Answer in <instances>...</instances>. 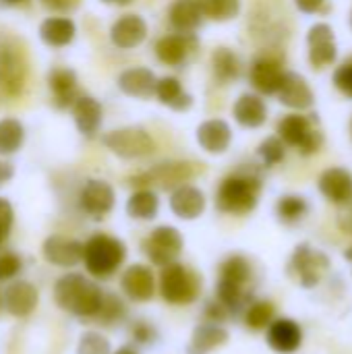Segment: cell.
<instances>
[{
  "instance_id": "obj_1",
  "label": "cell",
  "mask_w": 352,
  "mask_h": 354,
  "mask_svg": "<svg viewBox=\"0 0 352 354\" xmlns=\"http://www.w3.org/2000/svg\"><path fill=\"white\" fill-rule=\"evenodd\" d=\"M104 299V290L83 274H64L54 284V301L56 305L75 317L93 319L100 311Z\"/></svg>"
},
{
  "instance_id": "obj_2",
  "label": "cell",
  "mask_w": 352,
  "mask_h": 354,
  "mask_svg": "<svg viewBox=\"0 0 352 354\" xmlns=\"http://www.w3.org/2000/svg\"><path fill=\"white\" fill-rule=\"evenodd\" d=\"M261 195V176L257 170H239L226 176L216 191V207L222 214L245 216L257 207Z\"/></svg>"
},
{
  "instance_id": "obj_3",
  "label": "cell",
  "mask_w": 352,
  "mask_h": 354,
  "mask_svg": "<svg viewBox=\"0 0 352 354\" xmlns=\"http://www.w3.org/2000/svg\"><path fill=\"white\" fill-rule=\"evenodd\" d=\"M124 259H127V247L116 236L95 232L83 245L81 263H85L87 274H91L98 280L112 278L122 268Z\"/></svg>"
},
{
  "instance_id": "obj_4",
  "label": "cell",
  "mask_w": 352,
  "mask_h": 354,
  "mask_svg": "<svg viewBox=\"0 0 352 354\" xmlns=\"http://www.w3.org/2000/svg\"><path fill=\"white\" fill-rule=\"evenodd\" d=\"M201 286H203V280L193 268L174 261L162 268L158 290L168 305L180 307V305L195 303L201 295Z\"/></svg>"
},
{
  "instance_id": "obj_5",
  "label": "cell",
  "mask_w": 352,
  "mask_h": 354,
  "mask_svg": "<svg viewBox=\"0 0 352 354\" xmlns=\"http://www.w3.org/2000/svg\"><path fill=\"white\" fill-rule=\"evenodd\" d=\"M278 137L284 141V145L297 147L303 156H313L324 145V135L317 127V120L301 114L284 116L278 122Z\"/></svg>"
},
{
  "instance_id": "obj_6",
  "label": "cell",
  "mask_w": 352,
  "mask_h": 354,
  "mask_svg": "<svg viewBox=\"0 0 352 354\" xmlns=\"http://www.w3.org/2000/svg\"><path fill=\"white\" fill-rule=\"evenodd\" d=\"M27 81V60L19 41L0 33V89L8 97L21 95Z\"/></svg>"
},
{
  "instance_id": "obj_7",
  "label": "cell",
  "mask_w": 352,
  "mask_h": 354,
  "mask_svg": "<svg viewBox=\"0 0 352 354\" xmlns=\"http://www.w3.org/2000/svg\"><path fill=\"white\" fill-rule=\"evenodd\" d=\"M197 174L195 164L191 162H162L149 168L147 172H141L131 178V183L137 189H162V191H174L183 185H187Z\"/></svg>"
},
{
  "instance_id": "obj_8",
  "label": "cell",
  "mask_w": 352,
  "mask_h": 354,
  "mask_svg": "<svg viewBox=\"0 0 352 354\" xmlns=\"http://www.w3.org/2000/svg\"><path fill=\"white\" fill-rule=\"evenodd\" d=\"M328 270H330V257L324 251H319L307 243L299 245L293 251L288 266H286L288 276L295 278L299 282V286H303V288H315Z\"/></svg>"
},
{
  "instance_id": "obj_9",
  "label": "cell",
  "mask_w": 352,
  "mask_h": 354,
  "mask_svg": "<svg viewBox=\"0 0 352 354\" xmlns=\"http://www.w3.org/2000/svg\"><path fill=\"white\" fill-rule=\"evenodd\" d=\"M104 145L122 160L147 158L156 151V141L141 127H124L104 135Z\"/></svg>"
},
{
  "instance_id": "obj_10",
  "label": "cell",
  "mask_w": 352,
  "mask_h": 354,
  "mask_svg": "<svg viewBox=\"0 0 352 354\" xmlns=\"http://www.w3.org/2000/svg\"><path fill=\"white\" fill-rule=\"evenodd\" d=\"M183 247H185L183 234L174 226H158L147 234L141 249L145 257L151 261V266L166 268L168 263H174L180 257Z\"/></svg>"
},
{
  "instance_id": "obj_11",
  "label": "cell",
  "mask_w": 352,
  "mask_h": 354,
  "mask_svg": "<svg viewBox=\"0 0 352 354\" xmlns=\"http://www.w3.org/2000/svg\"><path fill=\"white\" fill-rule=\"evenodd\" d=\"M116 195L110 183L100 180V178H91L83 185L81 193H79V207L83 214H87L93 220H102L106 218L112 207H114Z\"/></svg>"
},
{
  "instance_id": "obj_12",
  "label": "cell",
  "mask_w": 352,
  "mask_h": 354,
  "mask_svg": "<svg viewBox=\"0 0 352 354\" xmlns=\"http://www.w3.org/2000/svg\"><path fill=\"white\" fill-rule=\"evenodd\" d=\"M39 303L37 288L27 280H15L10 282L0 297V307L12 315V317H27L35 311Z\"/></svg>"
},
{
  "instance_id": "obj_13",
  "label": "cell",
  "mask_w": 352,
  "mask_h": 354,
  "mask_svg": "<svg viewBox=\"0 0 352 354\" xmlns=\"http://www.w3.org/2000/svg\"><path fill=\"white\" fill-rule=\"evenodd\" d=\"M307 44H309V62L313 68L319 71L336 62L338 56L336 37H334V29L328 23H315L307 33Z\"/></svg>"
},
{
  "instance_id": "obj_14",
  "label": "cell",
  "mask_w": 352,
  "mask_h": 354,
  "mask_svg": "<svg viewBox=\"0 0 352 354\" xmlns=\"http://www.w3.org/2000/svg\"><path fill=\"white\" fill-rule=\"evenodd\" d=\"M120 290L135 303H147L156 295V278L149 266H129L120 276Z\"/></svg>"
},
{
  "instance_id": "obj_15",
  "label": "cell",
  "mask_w": 352,
  "mask_h": 354,
  "mask_svg": "<svg viewBox=\"0 0 352 354\" xmlns=\"http://www.w3.org/2000/svg\"><path fill=\"white\" fill-rule=\"evenodd\" d=\"M284 77V68H282V60L270 54L257 56L251 64L249 71V79L251 85L261 93V95H276L280 83Z\"/></svg>"
},
{
  "instance_id": "obj_16",
  "label": "cell",
  "mask_w": 352,
  "mask_h": 354,
  "mask_svg": "<svg viewBox=\"0 0 352 354\" xmlns=\"http://www.w3.org/2000/svg\"><path fill=\"white\" fill-rule=\"evenodd\" d=\"M44 257L48 263L56 266V268H75L81 263L83 257V243L62 236V234H52L44 241Z\"/></svg>"
},
{
  "instance_id": "obj_17",
  "label": "cell",
  "mask_w": 352,
  "mask_h": 354,
  "mask_svg": "<svg viewBox=\"0 0 352 354\" xmlns=\"http://www.w3.org/2000/svg\"><path fill=\"white\" fill-rule=\"evenodd\" d=\"M276 95H278L280 104H284L293 110H307L315 102L313 89L309 87L307 79L299 73H288V71H284V77H282V83H280Z\"/></svg>"
},
{
  "instance_id": "obj_18",
  "label": "cell",
  "mask_w": 352,
  "mask_h": 354,
  "mask_svg": "<svg viewBox=\"0 0 352 354\" xmlns=\"http://www.w3.org/2000/svg\"><path fill=\"white\" fill-rule=\"evenodd\" d=\"M266 342L268 346L278 354H293L301 348L303 342V332L297 322L293 319H274L268 328Z\"/></svg>"
},
{
  "instance_id": "obj_19",
  "label": "cell",
  "mask_w": 352,
  "mask_h": 354,
  "mask_svg": "<svg viewBox=\"0 0 352 354\" xmlns=\"http://www.w3.org/2000/svg\"><path fill=\"white\" fill-rule=\"evenodd\" d=\"M147 37V23L139 15H124L118 21H114L110 29V39L120 50H131L143 44Z\"/></svg>"
},
{
  "instance_id": "obj_20",
  "label": "cell",
  "mask_w": 352,
  "mask_h": 354,
  "mask_svg": "<svg viewBox=\"0 0 352 354\" xmlns=\"http://www.w3.org/2000/svg\"><path fill=\"white\" fill-rule=\"evenodd\" d=\"M195 46H197V41L189 33L164 35L156 44V56L160 58V62H164L168 66H180L189 58V54L195 50Z\"/></svg>"
},
{
  "instance_id": "obj_21",
  "label": "cell",
  "mask_w": 352,
  "mask_h": 354,
  "mask_svg": "<svg viewBox=\"0 0 352 354\" xmlns=\"http://www.w3.org/2000/svg\"><path fill=\"white\" fill-rule=\"evenodd\" d=\"M319 191L322 195L336 203L346 205L352 199V174L346 168H328L319 176Z\"/></svg>"
},
{
  "instance_id": "obj_22",
  "label": "cell",
  "mask_w": 352,
  "mask_h": 354,
  "mask_svg": "<svg viewBox=\"0 0 352 354\" xmlns=\"http://www.w3.org/2000/svg\"><path fill=\"white\" fill-rule=\"evenodd\" d=\"M170 209L180 220H197L205 212V195L193 185H183L170 195Z\"/></svg>"
},
{
  "instance_id": "obj_23",
  "label": "cell",
  "mask_w": 352,
  "mask_h": 354,
  "mask_svg": "<svg viewBox=\"0 0 352 354\" xmlns=\"http://www.w3.org/2000/svg\"><path fill=\"white\" fill-rule=\"evenodd\" d=\"M230 334L224 326L203 322L193 330L191 342L187 346V354H210L216 348H222L228 342Z\"/></svg>"
},
{
  "instance_id": "obj_24",
  "label": "cell",
  "mask_w": 352,
  "mask_h": 354,
  "mask_svg": "<svg viewBox=\"0 0 352 354\" xmlns=\"http://www.w3.org/2000/svg\"><path fill=\"white\" fill-rule=\"evenodd\" d=\"M156 75L149 68L143 66H133L127 68L118 75V87L122 93L131 95V97H139V100H147L156 93Z\"/></svg>"
},
{
  "instance_id": "obj_25",
  "label": "cell",
  "mask_w": 352,
  "mask_h": 354,
  "mask_svg": "<svg viewBox=\"0 0 352 354\" xmlns=\"http://www.w3.org/2000/svg\"><path fill=\"white\" fill-rule=\"evenodd\" d=\"M230 141H232V131L226 120L212 118L199 124L197 129V143L207 153H224L230 147Z\"/></svg>"
},
{
  "instance_id": "obj_26",
  "label": "cell",
  "mask_w": 352,
  "mask_h": 354,
  "mask_svg": "<svg viewBox=\"0 0 352 354\" xmlns=\"http://www.w3.org/2000/svg\"><path fill=\"white\" fill-rule=\"evenodd\" d=\"M73 116L79 133L85 137H93L102 124V104L91 95H77V100L73 102Z\"/></svg>"
},
{
  "instance_id": "obj_27",
  "label": "cell",
  "mask_w": 352,
  "mask_h": 354,
  "mask_svg": "<svg viewBox=\"0 0 352 354\" xmlns=\"http://www.w3.org/2000/svg\"><path fill=\"white\" fill-rule=\"evenodd\" d=\"M234 120L245 129H259L268 120V106L266 102L255 93H243L234 108H232Z\"/></svg>"
},
{
  "instance_id": "obj_28",
  "label": "cell",
  "mask_w": 352,
  "mask_h": 354,
  "mask_svg": "<svg viewBox=\"0 0 352 354\" xmlns=\"http://www.w3.org/2000/svg\"><path fill=\"white\" fill-rule=\"evenodd\" d=\"M48 85L58 108H68L77 100V75L71 68L58 66L48 75Z\"/></svg>"
},
{
  "instance_id": "obj_29",
  "label": "cell",
  "mask_w": 352,
  "mask_h": 354,
  "mask_svg": "<svg viewBox=\"0 0 352 354\" xmlns=\"http://www.w3.org/2000/svg\"><path fill=\"white\" fill-rule=\"evenodd\" d=\"M218 280L253 290V266L245 255H228L220 263V278Z\"/></svg>"
},
{
  "instance_id": "obj_30",
  "label": "cell",
  "mask_w": 352,
  "mask_h": 354,
  "mask_svg": "<svg viewBox=\"0 0 352 354\" xmlns=\"http://www.w3.org/2000/svg\"><path fill=\"white\" fill-rule=\"evenodd\" d=\"M77 35V27L68 17H50L39 25V37L52 48L68 46Z\"/></svg>"
},
{
  "instance_id": "obj_31",
  "label": "cell",
  "mask_w": 352,
  "mask_h": 354,
  "mask_svg": "<svg viewBox=\"0 0 352 354\" xmlns=\"http://www.w3.org/2000/svg\"><path fill=\"white\" fill-rule=\"evenodd\" d=\"M160 104L172 108V110H189L193 106V97L183 89L180 81L176 77H164V79H158L156 83V93H154Z\"/></svg>"
},
{
  "instance_id": "obj_32",
  "label": "cell",
  "mask_w": 352,
  "mask_h": 354,
  "mask_svg": "<svg viewBox=\"0 0 352 354\" xmlns=\"http://www.w3.org/2000/svg\"><path fill=\"white\" fill-rule=\"evenodd\" d=\"M158 212H160V199L151 189H137L127 201V214L133 220L149 222L158 216Z\"/></svg>"
},
{
  "instance_id": "obj_33",
  "label": "cell",
  "mask_w": 352,
  "mask_h": 354,
  "mask_svg": "<svg viewBox=\"0 0 352 354\" xmlns=\"http://www.w3.org/2000/svg\"><path fill=\"white\" fill-rule=\"evenodd\" d=\"M168 17H170L172 27L183 31V33H189V31L197 29L201 25V19H203L197 0H176L170 6Z\"/></svg>"
},
{
  "instance_id": "obj_34",
  "label": "cell",
  "mask_w": 352,
  "mask_h": 354,
  "mask_svg": "<svg viewBox=\"0 0 352 354\" xmlns=\"http://www.w3.org/2000/svg\"><path fill=\"white\" fill-rule=\"evenodd\" d=\"M212 71L220 85H228L241 77V60L230 48H218L212 54Z\"/></svg>"
},
{
  "instance_id": "obj_35",
  "label": "cell",
  "mask_w": 352,
  "mask_h": 354,
  "mask_svg": "<svg viewBox=\"0 0 352 354\" xmlns=\"http://www.w3.org/2000/svg\"><path fill=\"white\" fill-rule=\"evenodd\" d=\"M25 141V129L17 118L0 120V156H12Z\"/></svg>"
},
{
  "instance_id": "obj_36",
  "label": "cell",
  "mask_w": 352,
  "mask_h": 354,
  "mask_svg": "<svg viewBox=\"0 0 352 354\" xmlns=\"http://www.w3.org/2000/svg\"><path fill=\"white\" fill-rule=\"evenodd\" d=\"M307 212H309V203L301 195H284L276 205V214L282 224H297L307 216Z\"/></svg>"
},
{
  "instance_id": "obj_37",
  "label": "cell",
  "mask_w": 352,
  "mask_h": 354,
  "mask_svg": "<svg viewBox=\"0 0 352 354\" xmlns=\"http://www.w3.org/2000/svg\"><path fill=\"white\" fill-rule=\"evenodd\" d=\"M93 319L98 324H102V326H114V324L124 322L127 319V305H124V301L120 297L112 295V292H104L100 311L95 313Z\"/></svg>"
},
{
  "instance_id": "obj_38",
  "label": "cell",
  "mask_w": 352,
  "mask_h": 354,
  "mask_svg": "<svg viewBox=\"0 0 352 354\" xmlns=\"http://www.w3.org/2000/svg\"><path fill=\"white\" fill-rule=\"evenodd\" d=\"M243 319L251 330H266L276 319V307L270 301H251L243 311Z\"/></svg>"
},
{
  "instance_id": "obj_39",
  "label": "cell",
  "mask_w": 352,
  "mask_h": 354,
  "mask_svg": "<svg viewBox=\"0 0 352 354\" xmlns=\"http://www.w3.org/2000/svg\"><path fill=\"white\" fill-rule=\"evenodd\" d=\"M201 15L214 21H230L241 10V0H197Z\"/></svg>"
},
{
  "instance_id": "obj_40",
  "label": "cell",
  "mask_w": 352,
  "mask_h": 354,
  "mask_svg": "<svg viewBox=\"0 0 352 354\" xmlns=\"http://www.w3.org/2000/svg\"><path fill=\"white\" fill-rule=\"evenodd\" d=\"M77 354H112L110 340L100 332H85L79 338Z\"/></svg>"
},
{
  "instance_id": "obj_41",
  "label": "cell",
  "mask_w": 352,
  "mask_h": 354,
  "mask_svg": "<svg viewBox=\"0 0 352 354\" xmlns=\"http://www.w3.org/2000/svg\"><path fill=\"white\" fill-rule=\"evenodd\" d=\"M257 153H259L261 162H263L268 168H270V166H278V164L284 160V156H286V145H284V141H282L280 137H268V139L259 145Z\"/></svg>"
},
{
  "instance_id": "obj_42",
  "label": "cell",
  "mask_w": 352,
  "mask_h": 354,
  "mask_svg": "<svg viewBox=\"0 0 352 354\" xmlns=\"http://www.w3.org/2000/svg\"><path fill=\"white\" fill-rule=\"evenodd\" d=\"M23 270V261L17 253L12 251H2L0 253V282H8L19 276Z\"/></svg>"
},
{
  "instance_id": "obj_43",
  "label": "cell",
  "mask_w": 352,
  "mask_h": 354,
  "mask_svg": "<svg viewBox=\"0 0 352 354\" xmlns=\"http://www.w3.org/2000/svg\"><path fill=\"white\" fill-rule=\"evenodd\" d=\"M334 87L344 93L346 97H352V58L346 62H342L336 71H334Z\"/></svg>"
},
{
  "instance_id": "obj_44",
  "label": "cell",
  "mask_w": 352,
  "mask_h": 354,
  "mask_svg": "<svg viewBox=\"0 0 352 354\" xmlns=\"http://www.w3.org/2000/svg\"><path fill=\"white\" fill-rule=\"evenodd\" d=\"M12 222H15V212L8 199L0 197V247L8 241L10 230H12Z\"/></svg>"
},
{
  "instance_id": "obj_45",
  "label": "cell",
  "mask_w": 352,
  "mask_h": 354,
  "mask_svg": "<svg viewBox=\"0 0 352 354\" xmlns=\"http://www.w3.org/2000/svg\"><path fill=\"white\" fill-rule=\"evenodd\" d=\"M131 338H133L137 344H151V342H156L158 332H156V328H154L151 324H147V322H135V324L131 326Z\"/></svg>"
},
{
  "instance_id": "obj_46",
  "label": "cell",
  "mask_w": 352,
  "mask_h": 354,
  "mask_svg": "<svg viewBox=\"0 0 352 354\" xmlns=\"http://www.w3.org/2000/svg\"><path fill=\"white\" fill-rule=\"evenodd\" d=\"M203 317H205V322H212V324H220V326H222V322H226V319L230 317V313H228L226 307L214 297V299H210V301L205 303Z\"/></svg>"
},
{
  "instance_id": "obj_47",
  "label": "cell",
  "mask_w": 352,
  "mask_h": 354,
  "mask_svg": "<svg viewBox=\"0 0 352 354\" xmlns=\"http://www.w3.org/2000/svg\"><path fill=\"white\" fill-rule=\"evenodd\" d=\"M81 0H41V4L50 10H56V12H68V10H75L79 6Z\"/></svg>"
},
{
  "instance_id": "obj_48",
  "label": "cell",
  "mask_w": 352,
  "mask_h": 354,
  "mask_svg": "<svg viewBox=\"0 0 352 354\" xmlns=\"http://www.w3.org/2000/svg\"><path fill=\"white\" fill-rule=\"evenodd\" d=\"M295 4L299 6V10H301V12H305V15H313V12L324 10L326 0H295Z\"/></svg>"
},
{
  "instance_id": "obj_49",
  "label": "cell",
  "mask_w": 352,
  "mask_h": 354,
  "mask_svg": "<svg viewBox=\"0 0 352 354\" xmlns=\"http://www.w3.org/2000/svg\"><path fill=\"white\" fill-rule=\"evenodd\" d=\"M342 207H346V209H344V214L340 216V226H342L346 232H351L352 234V199L346 205H342Z\"/></svg>"
},
{
  "instance_id": "obj_50",
  "label": "cell",
  "mask_w": 352,
  "mask_h": 354,
  "mask_svg": "<svg viewBox=\"0 0 352 354\" xmlns=\"http://www.w3.org/2000/svg\"><path fill=\"white\" fill-rule=\"evenodd\" d=\"M12 174H15L12 166H10L8 162H2V160H0V187L6 185V183L12 178Z\"/></svg>"
},
{
  "instance_id": "obj_51",
  "label": "cell",
  "mask_w": 352,
  "mask_h": 354,
  "mask_svg": "<svg viewBox=\"0 0 352 354\" xmlns=\"http://www.w3.org/2000/svg\"><path fill=\"white\" fill-rule=\"evenodd\" d=\"M112 354H139V353H137V348H135V346L127 344V346H120L116 353H112Z\"/></svg>"
},
{
  "instance_id": "obj_52",
  "label": "cell",
  "mask_w": 352,
  "mask_h": 354,
  "mask_svg": "<svg viewBox=\"0 0 352 354\" xmlns=\"http://www.w3.org/2000/svg\"><path fill=\"white\" fill-rule=\"evenodd\" d=\"M23 2H27V0H0V4H4V6H17V4H23Z\"/></svg>"
},
{
  "instance_id": "obj_53",
  "label": "cell",
  "mask_w": 352,
  "mask_h": 354,
  "mask_svg": "<svg viewBox=\"0 0 352 354\" xmlns=\"http://www.w3.org/2000/svg\"><path fill=\"white\" fill-rule=\"evenodd\" d=\"M102 2H106V4H120L122 6V4H129L131 0H102Z\"/></svg>"
},
{
  "instance_id": "obj_54",
  "label": "cell",
  "mask_w": 352,
  "mask_h": 354,
  "mask_svg": "<svg viewBox=\"0 0 352 354\" xmlns=\"http://www.w3.org/2000/svg\"><path fill=\"white\" fill-rule=\"evenodd\" d=\"M344 257H346V261H351V263H352V247H349V249H346Z\"/></svg>"
},
{
  "instance_id": "obj_55",
  "label": "cell",
  "mask_w": 352,
  "mask_h": 354,
  "mask_svg": "<svg viewBox=\"0 0 352 354\" xmlns=\"http://www.w3.org/2000/svg\"><path fill=\"white\" fill-rule=\"evenodd\" d=\"M351 133H352V122H351Z\"/></svg>"
},
{
  "instance_id": "obj_56",
  "label": "cell",
  "mask_w": 352,
  "mask_h": 354,
  "mask_svg": "<svg viewBox=\"0 0 352 354\" xmlns=\"http://www.w3.org/2000/svg\"><path fill=\"white\" fill-rule=\"evenodd\" d=\"M351 23H352V12H351Z\"/></svg>"
}]
</instances>
